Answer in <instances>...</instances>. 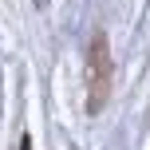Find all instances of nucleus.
Segmentation results:
<instances>
[{"instance_id": "nucleus-1", "label": "nucleus", "mask_w": 150, "mask_h": 150, "mask_svg": "<svg viewBox=\"0 0 150 150\" xmlns=\"http://www.w3.org/2000/svg\"><path fill=\"white\" fill-rule=\"evenodd\" d=\"M111 83H115L111 47H107V36H95L87 52V111L91 115H99L103 103L111 99Z\"/></svg>"}]
</instances>
